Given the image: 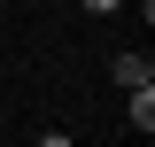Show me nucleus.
<instances>
[{
  "mask_svg": "<svg viewBox=\"0 0 155 147\" xmlns=\"http://www.w3.org/2000/svg\"><path fill=\"white\" fill-rule=\"evenodd\" d=\"M116 85H155V62L147 54H116Z\"/></svg>",
  "mask_w": 155,
  "mask_h": 147,
  "instance_id": "1",
  "label": "nucleus"
},
{
  "mask_svg": "<svg viewBox=\"0 0 155 147\" xmlns=\"http://www.w3.org/2000/svg\"><path fill=\"white\" fill-rule=\"evenodd\" d=\"M132 124L155 132V85H132Z\"/></svg>",
  "mask_w": 155,
  "mask_h": 147,
  "instance_id": "2",
  "label": "nucleus"
},
{
  "mask_svg": "<svg viewBox=\"0 0 155 147\" xmlns=\"http://www.w3.org/2000/svg\"><path fill=\"white\" fill-rule=\"evenodd\" d=\"M39 147H78V139H70V132H39Z\"/></svg>",
  "mask_w": 155,
  "mask_h": 147,
  "instance_id": "3",
  "label": "nucleus"
},
{
  "mask_svg": "<svg viewBox=\"0 0 155 147\" xmlns=\"http://www.w3.org/2000/svg\"><path fill=\"white\" fill-rule=\"evenodd\" d=\"M78 8H93V16H109V8H116V0H78Z\"/></svg>",
  "mask_w": 155,
  "mask_h": 147,
  "instance_id": "4",
  "label": "nucleus"
}]
</instances>
